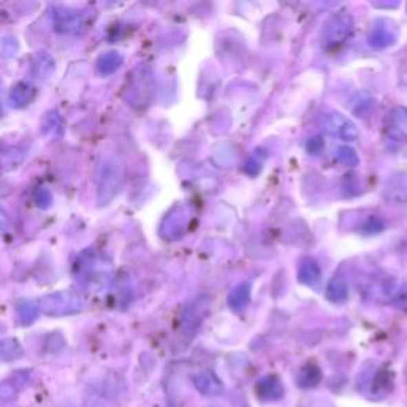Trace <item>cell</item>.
<instances>
[{
	"label": "cell",
	"mask_w": 407,
	"mask_h": 407,
	"mask_svg": "<svg viewBox=\"0 0 407 407\" xmlns=\"http://www.w3.org/2000/svg\"><path fill=\"white\" fill-rule=\"evenodd\" d=\"M123 187V164L115 156H105L97 169V199L101 205L110 204Z\"/></svg>",
	"instance_id": "obj_1"
},
{
	"label": "cell",
	"mask_w": 407,
	"mask_h": 407,
	"mask_svg": "<svg viewBox=\"0 0 407 407\" xmlns=\"http://www.w3.org/2000/svg\"><path fill=\"white\" fill-rule=\"evenodd\" d=\"M54 28L63 34H81L86 29V14L75 8L56 10Z\"/></svg>",
	"instance_id": "obj_2"
},
{
	"label": "cell",
	"mask_w": 407,
	"mask_h": 407,
	"mask_svg": "<svg viewBox=\"0 0 407 407\" xmlns=\"http://www.w3.org/2000/svg\"><path fill=\"white\" fill-rule=\"evenodd\" d=\"M323 126L326 129V132L342 138V140L352 142L357 140L359 136L357 126H355L348 118H345L341 113L336 112L326 113V115L323 116Z\"/></svg>",
	"instance_id": "obj_3"
},
{
	"label": "cell",
	"mask_w": 407,
	"mask_h": 407,
	"mask_svg": "<svg viewBox=\"0 0 407 407\" xmlns=\"http://www.w3.org/2000/svg\"><path fill=\"white\" fill-rule=\"evenodd\" d=\"M353 21L352 17H348L347 13H339L329 19L323 29V37L329 45H336L344 42L348 37V34L352 32Z\"/></svg>",
	"instance_id": "obj_4"
},
{
	"label": "cell",
	"mask_w": 407,
	"mask_h": 407,
	"mask_svg": "<svg viewBox=\"0 0 407 407\" xmlns=\"http://www.w3.org/2000/svg\"><path fill=\"white\" fill-rule=\"evenodd\" d=\"M194 385L205 396H216L223 393V384L213 373H200L194 375Z\"/></svg>",
	"instance_id": "obj_5"
},
{
	"label": "cell",
	"mask_w": 407,
	"mask_h": 407,
	"mask_svg": "<svg viewBox=\"0 0 407 407\" xmlns=\"http://www.w3.org/2000/svg\"><path fill=\"white\" fill-rule=\"evenodd\" d=\"M123 64V56L118 51H107L97 61V69L102 75H112L120 69Z\"/></svg>",
	"instance_id": "obj_6"
},
{
	"label": "cell",
	"mask_w": 407,
	"mask_h": 407,
	"mask_svg": "<svg viewBox=\"0 0 407 407\" xmlns=\"http://www.w3.org/2000/svg\"><path fill=\"white\" fill-rule=\"evenodd\" d=\"M250 295L251 288L249 283H242V285L236 286L228 298L229 307L233 309V311H242V309H245L247 304L250 302Z\"/></svg>",
	"instance_id": "obj_7"
},
{
	"label": "cell",
	"mask_w": 407,
	"mask_h": 407,
	"mask_svg": "<svg viewBox=\"0 0 407 407\" xmlns=\"http://www.w3.org/2000/svg\"><path fill=\"white\" fill-rule=\"evenodd\" d=\"M34 97V87L28 83H18L10 92V102L13 107L21 108L28 105Z\"/></svg>",
	"instance_id": "obj_8"
},
{
	"label": "cell",
	"mask_w": 407,
	"mask_h": 407,
	"mask_svg": "<svg viewBox=\"0 0 407 407\" xmlns=\"http://www.w3.org/2000/svg\"><path fill=\"white\" fill-rule=\"evenodd\" d=\"M54 70V61L50 54L46 53H39L35 56L34 64H32V74L37 76V79H48V76L53 74Z\"/></svg>",
	"instance_id": "obj_9"
},
{
	"label": "cell",
	"mask_w": 407,
	"mask_h": 407,
	"mask_svg": "<svg viewBox=\"0 0 407 407\" xmlns=\"http://www.w3.org/2000/svg\"><path fill=\"white\" fill-rule=\"evenodd\" d=\"M298 277L302 283L306 285H313L320 279V267L315 261L312 260H304L300 264V271H298Z\"/></svg>",
	"instance_id": "obj_10"
},
{
	"label": "cell",
	"mask_w": 407,
	"mask_h": 407,
	"mask_svg": "<svg viewBox=\"0 0 407 407\" xmlns=\"http://www.w3.org/2000/svg\"><path fill=\"white\" fill-rule=\"evenodd\" d=\"M258 390H260V393L262 395V398L264 399H279L282 396V385L277 379H272V377H267V379H262L260 385H258Z\"/></svg>",
	"instance_id": "obj_11"
},
{
	"label": "cell",
	"mask_w": 407,
	"mask_h": 407,
	"mask_svg": "<svg viewBox=\"0 0 407 407\" xmlns=\"http://www.w3.org/2000/svg\"><path fill=\"white\" fill-rule=\"evenodd\" d=\"M46 301H50L48 307H46V312L48 313H54V309H59V313H67V312H74L75 311V302L70 300L69 296L64 295H56V296H50L46 298Z\"/></svg>",
	"instance_id": "obj_12"
},
{
	"label": "cell",
	"mask_w": 407,
	"mask_h": 407,
	"mask_svg": "<svg viewBox=\"0 0 407 407\" xmlns=\"http://www.w3.org/2000/svg\"><path fill=\"white\" fill-rule=\"evenodd\" d=\"M328 298L333 302H342L347 298V285L342 279H333L328 285Z\"/></svg>",
	"instance_id": "obj_13"
},
{
	"label": "cell",
	"mask_w": 407,
	"mask_h": 407,
	"mask_svg": "<svg viewBox=\"0 0 407 407\" xmlns=\"http://www.w3.org/2000/svg\"><path fill=\"white\" fill-rule=\"evenodd\" d=\"M39 313V307L35 306L34 302H23L21 306L18 307V317L19 320H21L24 324H29L35 320V317H37Z\"/></svg>",
	"instance_id": "obj_14"
},
{
	"label": "cell",
	"mask_w": 407,
	"mask_h": 407,
	"mask_svg": "<svg viewBox=\"0 0 407 407\" xmlns=\"http://www.w3.org/2000/svg\"><path fill=\"white\" fill-rule=\"evenodd\" d=\"M322 379L320 369L315 368V366H309V368H304L302 374L300 375V382L302 386H312L317 385Z\"/></svg>",
	"instance_id": "obj_15"
},
{
	"label": "cell",
	"mask_w": 407,
	"mask_h": 407,
	"mask_svg": "<svg viewBox=\"0 0 407 407\" xmlns=\"http://www.w3.org/2000/svg\"><path fill=\"white\" fill-rule=\"evenodd\" d=\"M337 159L345 166H357L358 164V154L350 147H341L337 148Z\"/></svg>",
	"instance_id": "obj_16"
},
{
	"label": "cell",
	"mask_w": 407,
	"mask_h": 407,
	"mask_svg": "<svg viewBox=\"0 0 407 407\" xmlns=\"http://www.w3.org/2000/svg\"><path fill=\"white\" fill-rule=\"evenodd\" d=\"M23 350L19 347V344L17 341H3L2 342V358L3 359H14L18 357H21Z\"/></svg>",
	"instance_id": "obj_17"
},
{
	"label": "cell",
	"mask_w": 407,
	"mask_h": 407,
	"mask_svg": "<svg viewBox=\"0 0 407 407\" xmlns=\"http://www.w3.org/2000/svg\"><path fill=\"white\" fill-rule=\"evenodd\" d=\"M393 121L396 127L403 129V131H407V112L406 110H396L393 115Z\"/></svg>",
	"instance_id": "obj_18"
},
{
	"label": "cell",
	"mask_w": 407,
	"mask_h": 407,
	"mask_svg": "<svg viewBox=\"0 0 407 407\" xmlns=\"http://www.w3.org/2000/svg\"><path fill=\"white\" fill-rule=\"evenodd\" d=\"M35 200H37V204L40 207H48V204L51 202V196L50 193L46 191V189H37V193H35Z\"/></svg>",
	"instance_id": "obj_19"
},
{
	"label": "cell",
	"mask_w": 407,
	"mask_h": 407,
	"mask_svg": "<svg viewBox=\"0 0 407 407\" xmlns=\"http://www.w3.org/2000/svg\"><path fill=\"white\" fill-rule=\"evenodd\" d=\"M386 39H390V34L386 32V29H384V30H377V32H374V35H373V43L374 45H377V46H380V40H384V46H386V45H390L391 42H388V40Z\"/></svg>",
	"instance_id": "obj_20"
},
{
	"label": "cell",
	"mask_w": 407,
	"mask_h": 407,
	"mask_svg": "<svg viewBox=\"0 0 407 407\" xmlns=\"http://www.w3.org/2000/svg\"><path fill=\"white\" fill-rule=\"evenodd\" d=\"M322 147H323V140L320 137H313L307 143V148L311 153H318L322 150Z\"/></svg>",
	"instance_id": "obj_21"
}]
</instances>
